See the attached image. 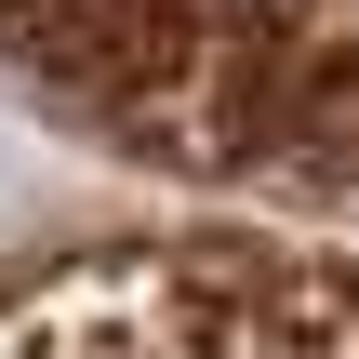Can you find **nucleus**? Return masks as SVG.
Returning a JSON list of instances; mask_svg holds the SVG:
<instances>
[{
    "label": "nucleus",
    "instance_id": "nucleus-1",
    "mask_svg": "<svg viewBox=\"0 0 359 359\" xmlns=\"http://www.w3.org/2000/svg\"><path fill=\"white\" fill-rule=\"evenodd\" d=\"M0 67L160 173L359 213V0H0Z\"/></svg>",
    "mask_w": 359,
    "mask_h": 359
},
{
    "label": "nucleus",
    "instance_id": "nucleus-2",
    "mask_svg": "<svg viewBox=\"0 0 359 359\" xmlns=\"http://www.w3.org/2000/svg\"><path fill=\"white\" fill-rule=\"evenodd\" d=\"M0 359H359V266L280 240H80L0 280Z\"/></svg>",
    "mask_w": 359,
    "mask_h": 359
}]
</instances>
